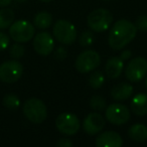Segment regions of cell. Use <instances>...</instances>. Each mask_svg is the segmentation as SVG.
Here are the masks:
<instances>
[{"mask_svg": "<svg viewBox=\"0 0 147 147\" xmlns=\"http://www.w3.org/2000/svg\"><path fill=\"white\" fill-rule=\"evenodd\" d=\"M136 34L137 28L134 23L127 19H119L114 23L109 32V45L114 51H120L131 42Z\"/></svg>", "mask_w": 147, "mask_h": 147, "instance_id": "1", "label": "cell"}, {"mask_svg": "<svg viewBox=\"0 0 147 147\" xmlns=\"http://www.w3.org/2000/svg\"><path fill=\"white\" fill-rule=\"evenodd\" d=\"M23 113L25 117L34 124L42 123L47 116L45 104L37 98H30L25 101L23 105Z\"/></svg>", "mask_w": 147, "mask_h": 147, "instance_id": "2", "label": "cell"}, {"mask_svg": "<svg viewBox=\"0 0 147 147\" xmlns=\"http://www.w3.org/2000/svg\"><path fill=\"white\" fill-rule=\"evenodd\" d=\"M113 22V15L105 8H98L92 11L87 18L88 26L96 32L105 31L111 26Z\"/></svg>", "mask_w": 147, "mask_h": 147, "instance_id": "3", "label": "cell"}, {"mask_svg": "<svg viewBox=\"0 0 147 147\" xmlns=\"http://www.w3.org/2000/svg\"><path fill=\"white\" fill-rule=\"evenodd\" d=\"M101 63V57L96 51L88 49L84 51L78 55L75 61L76 69L81 74L91 73L96 69Z\"/></svg>", "mask_w": 147, "mask_h": 147, "instance_id": "4", "label": "cell"}, {"mask_svg": "<svg viewBox=\"0 0 147 147\" xmlns=\"http://www.w3.org/2000/svg\"><path fill=\"white\" fill-rule=\"evenodd\" d=\"M53 33L57 40L63 45H71L77 38L76 26L65 19H59L55 22L53 28Z\"/></svg>", "mask_w": 147, "mask_h": 147, "instance_id": "5", "label": "cell"}, {"mask_svg": "<svg viewBox=\"0 0 147 147\" xmlns=\"http://www.w3.org/2000/svg\"><path fill=\"white\" fill-rule=\"evenodd\" d=\"M34 25L27 20H17L9 26V35L16 42H27L34 35Z\"/></svg>", "mask_w": 147, "mask_h": 147, "instance_id": "6", "label": "cell"}, {"mask_svg": "<svg viewBox=\"0 0 147 147\" xmlns=\"http://www.w3.org/2000/svg\"><path fill=\"white\" fill-rule=\"evenodd\" d=\"M147 75V59L143 57L132 59L125 69V76L130 82L141 81Z\"/></svg>", "mask_w": 147, "mask_h": 147, "instance_id": "7", "label": "cell"}, {"mask_svg": "<svg viewBox=\"0 0 147 147\" xmlns=\"http://www.w3.org/2000/svg\"><path fill=\"white\" fill-rule=\"evenodd\" d=\"M23 67L17 61H8L0 65V81L6 84H13L21 78Z\"/></svg>", "mask_w": 147, "mask_h": 147, "instance_id": "8", "label": "cell"}, {"mask_svg": "<svg viewBox=\"0 0 147 147\" xmlns=\"http://www.w3.org/2000/svg\"><path fill=\"white\" fill-rule=\"evenodd\" d=\"M57 130L65 135H74L79 131L81 123L79 118L71 113H61L55 119Z\"/></svg>", "mask_w": 147, "mask_h": 147, "instance_id": "9", "label": "cell"}, {"mask_svg": "<svg viewBox=\"0 0 147 147\" xmlns=\"http://www.w3.org/2000/svg\"><path fill=\"white\" fill-rule=\"evenodd\" d=\"M106 119L113 125H123L130 119V110L122 104H111L106 108Z\"/></svg>", "mask_w": 147, "mask_h": 147, "instance_id": "10", "label": "cell"}, {"mask_svg": "<svg viewBox=\"0 0 147 147\" xmlns=\"http://www.w3.org/2000/svg\"><path fill=\"white\" fill-rule=\"evenodd\" d=\"M55 47L53 38L49 32L42 31L37 33L33 39V49L38 55H47L51 53Z\"/></svg>", "mask_w": 147, "mask_h": 147, "instance_id": "11", "label": "cell"}, {"mask_svg": "<svg viewBox=\"0 0 147 147\" xmlns=\"http://www.w3.org/2000/svg\"><path fill=\"white\" fill-rule=\"evenodd\" d=\"M105 126V119L99 113H91L83 122L84 131L89 135H95L103 130Z\"/></svg>", "mask_w": 147, "mask_h": 147, "instance_id": "12", "label": "cell"}, {"mask_svg": "<svg viewBox=\"0 0 147 147\" xmlns=\"http://www.w3.org/2000/svg\"><path fill=\"white\" fill-rule=\"evenodd\" d=\"M96 145L98 147H121L123 139L117 132L105 131L97 137Z\"/></svg>", "mask_w": 147, "mask_h": 147, "instance_id": "13", "label": "cell"}, {"mask_svg": "<svg viewBox=\"0 0 147 147\" xmlns=\"http://www.w3.org/2000/svg\"><path fill=\"white\" fill-rule=\"evenodd\" d=\"M124 69V61L120 57H112L107 61L105 71L110 79H117L120 77Z\"/></svg>", "mask_w": 147, "mask_h": 147, "instance_id": "14", "label": "cell"}, {"mask_svg": "<svg viewBox=\"0 0 147 147\" xmlns=\"http://www.w3.org/2000/svg\"><path fill=\"white\" fill-rule=\"evenodd\" d=\"M133 87L129 83H119L111 90V96L116 101H125L132 96Z\"/></svg>", "mask_w": 147, "mask_h": 147, "instance_id": "15", "label": "cell"}, {"mask_svg": "<svg viewBox=\"0 0 147 147\" xmlns=\"http://www.w3.org/2000/svg\"><path fill=\"white\" fill-rule=\"evenodd\" d=\"M131 110L137 116L147 115V94H138L131 101Z\"/></svg>", "mask_w": 147, "mask_h": 147, "instance_id": "16", "label": "cell"}, {"mask_svg": "<svg viewBox=\"0 0 147 147\" xmlns=\"http://www.w3.org/2000/svg\"><path fill=\"white\" fill-rule=\"evenodd\" d=\"M128 135L133 141L136 142H144L147 140V126L137 123L129 128Z\"/></svg>", "mask_w": 147, "mask_h": 147, "instance_id": "17", "label": "cell"}, {"mask_svg": "<svg viewBox=\"0 0 147 147\" xmlns=\"http://www.w3.org/2000/svg\"><path fill=\"white\" fill-rule=\"evenodd\" d=\"M53 23V15L49 12H38L33 18V25L39 29L49 28Z\"/></svg>", "mask_w": 147, "mask_h": 147, "instance_id": "18", "label": "cell"}, {"mask_svg": "<svg viewBox=\"0 0 147 147\" xmlns=\"http://www.w3.org/2000/svg\"><path fill=\"white\" fill-rule=\"evenodd\" d=\"M14 17L15 14L12 9H0V29L8 28L14 21Z\"/></svg>", "mask_w": 147, "mask_h": 147, "instance_id": "19", "label": "cell"}, {"mask_svg": "<svg viewBox=\"0 0 147 147\" xmlns=\"http://www.w3.org/2000/svg\"><path fill=\"white\" fill-rule=\"evenodd\" d=\"M105 83V77L102 71H96L92 73V75L89 78V85L93 89H99L104 85Z\"/></svg>", "mask_w": 147, "mask_h": 147, "instance_id": "20", "label": "cell"}, {"mask_svg": "<svg viewBox=\"0 0 147 147\" xmlns=\"http://www.w3.org/2000/svg\"><path fill=\"white\" fill-rule=\"evenodd\" d=\"M3 105L9 110H15L20 106V100L14 94H7L3 98Z\"/></svg>", "mask_w": 147, "mask_h": 147, "instance_id": "21", "label": "cell"}, {"mask_svg": "<svg viewBox=\"0 0 147 147\" xmlns=\"http://www.w3.org/2000/svg\"><path fill=\"white\" fill-rule=\"evenodd\" d=\"M90 106L95 111H103L107 107V102L104 97L96 95V96H93L91 98Z\"/></svg>", "mask_w": 147, "mask_h": 147, "instance_id": "22", "label": "cell"}, {"mask_svg": "<svg viewBox=\"0 0 147 147\" xmlns=\"http://www.w3.org/2000/svg\"><path fill=\"white\" fill-rule=\"evenodd\" d=\"M24 51H25L24 47H23L20 42H16L10 47V49H9V55H11V57L17 59L23 57Z\"/></svg>", "mask_w": 147, "mask_h": 147, "instance_id": "23", "label": "cell"}, {"mask_svg": "<svg viewBox=\"0 0 147 147\" xmlns=\"http://www.w3.org/2000/svg\"><path fill=\"white\" fill-rule=\"evenodd\" d=\"M94 42V35L91 31H84L80 36V45L82 47H90Z\"/></svg>", "mask_w": 147, "mask_h": 147, "instance_id": "24", "label": "cell"}, {"mask_svg": "<svg viewBox=\"0 0 147 147\" xmlns=\"http://www.w3.org/2000/svg\"><path fill=\"white\" fill-rule=\"evenodd\" d=\"M135 26H136L137 30L140 31H147V15H141L136 19L135 22Z\"/></svg>", "mask_w": 147, "mask_h": 147, "instance_id": "25", "label": "cell"}, {"mask_svg": "<svg viewBox=\"0 0 147 147\" xmlns=\"http://www.w3.org/2000/svg\"><path fill=\"white\" fill-rule=\"evenodd\" d=\"M9 36L4 32H0V51H5L9 45Z\"/></svg>", "mask_w": 147, "mask_h": 147, "instance_id": "26", "label": "cell"}, {"mask_svg": "<svg viewBox=\"0 0 147 147\" xmlns=\"http://www.w3.org/2000/svg\"><path fill=\"white\" fill-rule=\"evenodd\" d=\"M67 51H65V49L63 47H57V51H55V57L57 61H63V59L67 57Z\"/></svg>", "mask_w": 147, "mask_h": 147, "instance_id": "27", "label": "cell"}, {"mask_svg": "<svg viewBox=\"0 0 147 147\" xmlns=\"http://www.w3.org/2000/svg\"><path fill=\"white\" fill-rule=\"evenodd\" d=\"M57 147H71L73 146V142L67 138H61L57 142Z\"/></svg>", "mask_w": 147, "mask_h": 147, "instance_id": "28", "label": "cell"}, {"mask_svg": "<svg viewBox=\"0 0 147 147\" xmlns=\"http://www.w3.org/2000/svg\"><path fill=\"white\" fill-rule=\"evenodd\" d=\"M131 55H132V53H131L129 49H125V51H123L122 53H121L120 57L123 59V61H127V59H130Z\"/></svg>", "mask_w": 147, "mask_h": 147, "instance_id": "29", "label": "cell"}, {"mask_svg": "<svg viewBox=\"0 0 147 147\" xmlns=\"http://www.w3.org/2000/svg\"><path fill=\"white\" fill-rule=\"evenodd\" d=\"M12 2V0H0V7H5Z\"/></svg>", "mask_w": 147, "mask_h": 147, "instance_id": "30", "label": "cell"}, {"mask_svg": "<svg viewBox=\"0 0 147 147\" xmlns=\"http://www.w3.org/2000/svg\"><path fill=\"white\" fill-rule=\"evenodd\" d=\"M15 1L18 3H23V2H25V1H27V0H15Z\"/></svg>", "mask_w": 147, "mask_h": 147, "instance_id": "31", "label": "cell"}, {"mask_svg": "<svg viewBox=\"0 0 147 147\" xmlns=\"http://www.w3.org/2000/svg\"><path fill=\"white\" fill-rule=\"evenodd\" d=\"M40 1H42V2H51L53 0H40Z\"/></svg>", "mask_w": 147, "mask_h": 147, "instance_id": "32", "label": "cell"}, {"mask_svg": "<svg viewBox=\"0 0 147 147\" xmlns=\"http://www.w3.org/2000/svg\"><path fill=\"white\" fill-rule=\"evenodd\" d=\"M145 86H146V89H147V78H146V81H145Z\"/></svg>", "mask_w": 147, "mask_h": 147, "instance_id": "33", "label": "cell"}, {"mask_svg": "<svg viewBox=\"0 0 147 147\" xmlns=\"http://www.w3.org/2000/svg\"><path fill=\"white\" fill-rule=\"evenodd\" d=\"M105 1H109V0H105Z\"/></svg>", "mask_w": 147, "mask_h": 147, "instance_id": "34", "label": "cell"}]
</instances>
